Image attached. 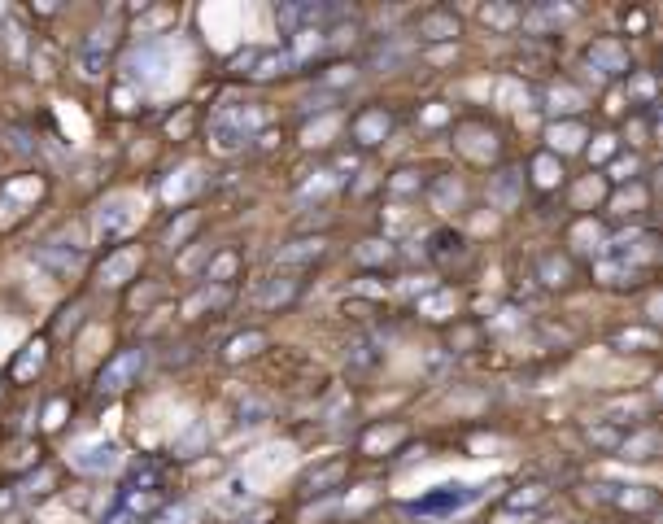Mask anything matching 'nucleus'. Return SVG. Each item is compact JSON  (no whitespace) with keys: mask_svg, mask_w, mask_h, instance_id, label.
<instances>
[{"mask_svg":"<svg viewBox=\"0 0 663 524\" xmlns=\"http://www.w3.org/2000/svg\"><path fill=\"white\" fill-rule=\"evenodd\" d=\"M140 367H144V350H123L114 363H105L101 385H96V389H101L105 398H114V393H123V389L131 385V380L140 376Z\"/></svg>","mask_w":663,"mask_h":524,"instance_id":"1","label":"nucleus"}]
</instances>
